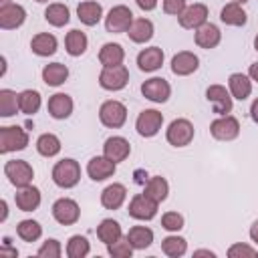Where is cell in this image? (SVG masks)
<instances>
[{"label": "cell", "mask_w": 258, "mask_h": 258, "mask_svg": "<svg viewBox=\"0 0 258 258\" xmlns=\"http://www.w3.org/2000/svg\"><path fill=\"white\" fill-rule=\"evenodd\" d=\"M194 135H196V129H194V123L189 119H173L169 123V127L165 129V139L169 145L173 147H185L194 141Z\"/></svg>", "instance_id": "7a4b0ae2"}, {"label": "cell", "mask_w": 258, "mask_h": 258, "mask_svg": "<svg viewBox=\"0 0 258 258\" xmlns=\"http://www.w3.org/2000/svg\"><path fill=\"white\" fill-rule=\"evenodd\" d=\"M67 79H69V69H67V64H62V62L44 64V69H42V81H44L48 87H60Z\"/></svg>", "instance_id": "836d02e7"}, {"label": "cell", "mask_w": 258, "mask_h": 258, "mask_svg": "<svg viewBox=\"0 0 258 258\" xmlns=\"http://www.w3.org/2000/svg\"><path fill=\"white\" fill-rule=\"evenodd\" d=\"M28 145V133L18 125L0 127V153L22 151Z\"/></svg>", "instance_id": "277c9868"}, {"label": "cell", "mask_w": 258, "mask_h": 258, "mask_svg": "<svg viewBox=\"0 0 258 258\" xmlns=\"http://www.w3.org/2000/svg\"><path fill=\"white\" fill-rule=\"evenodd\" d=\"M129 83V71L125 64L115 67H103L99 73V85L105 91H121Z\"/></svg>", "instance_id": "52a82bcc"}, {"label": "cell", "mask_w": 258, "mask_h": 258, "mask_svg": "<svg viewBox=\"0 0 258 258\" xmlns=\"http://www.w3.org/2000/svg\"><path fill=\"white\" fill-rule=\"evenodd\" d=\"M77 16L85 26H95L103 18V6L95 0H85L77 6Z\"/></svg>", "instance_id": "d4e9b609"}, {"label": "cell", "mask_w": 258, "mask_h": 258, "mask_svg": "<svg viewBox=\"0 0 258 258\" xmlns=\"http://www.w3.org/2000/svg\"><path fill=\"white\" fill-rule=\"evenodd\" d=\"M133 250H135V248L131 246V242L127 240V236H125V238H119L117 242H113V244L107 246V252H109V256H113V258H131Z\"/></svg>", "instance_id": "b9f144b4"}, {"label": "cell", "mask_w": 258, "mask_h": 258, "mask_svg": "<svg viewBox=\"0 0 258 258\" xmlns=\"http://www.w3.org/2000/svg\"><path fill=\"white\" fill-rule=\"evenodd\" d=\"M230 2H238V4H246L248 0H230Z\"/></svg>", "instance_id": "6f0895ef"}, {"label": "cell", "mask_w": 258, "mask_h": 258, "mask_svg": "<svg viewBox=\"0 0 258 258\" xmlns=\"http://www.w3.org/2000/svg\"><path fill=\"white\" fill-rule=\"evenodd\" d=\"M141 95L151 103H165L171 95V87L161 77H151L141 85Z\"/></svg>", "instance_id": "5bb4252c"}, {"label": "cell", "mask_w": 258, "mask_h": 258, "mask_svg": "<svg viewBox=\"0 0 258 258\" xmlns=\"http://www.w3.org/2000/svg\"><path fill=\"white\" fill-rule=\"evenodd\" d=\"M210 133L218 141H232L240 135V121L234 115H220L210 123Z\"/></svg>", "instance_id": "ba28073f"}, {"label": "cell", "mask_w": 258, "mask_h": 258, "mask_svg": "<svg viewBox=\"0 0 258 258\" xmlns=\"http://www.w3.org/2000/svg\"><path fill=\"white\" fill-rule=\"evenodd\" d=\"M248 77H250L252 81L258 83V62H252V64H250V69H248Z\"/></svg>", "instance_id": "f907efd6"}, {"label": "cell", "mask_w": 258, "mask_h": 258, "mask_svg": "<svg viewBox=\"0 0 258 258\" xmlns=\"http://www.w3.org/2000/svg\"><path fill=\"white\" fill-rule=\"evenodd\" d=\"M254 48H256V50H258V34H256V36H254Z\"/></svg>", "instance_id": "9f6ffc18"}, {"label": "cell", "mask_w": 258, "mask_h": 258, "mask_svg": "<svg viewBox=\"0 0 258 258\" xmlns=\"http://www.w3.org/2000/svg\"><path fill=\"white\" fill-rule=\"evenodd\" d=\"M89 252H91V244L85 236L75 234L69 238V242H67V256L69 258H85V256H89Z\"/></svg>", "instance_id": "f35d334b"}, {"label": "cell", "mask_w": 258, "mask_h": 258, "mask_svg": "<svg viewBox=\"0 0 258 258\" xmlns=\"http://www.w3.org/2000/svg\"><path fill=\"white\" fill-rule=\"evenodd\" d=\"M127 240L131 242V246L135 250H145L153 242V230L147 226H133L127 232Z\"/></svg>", "instance_id": "e575fe53"}, {"label": "cell", "mask_w": 258, "mask_h": 258, "mask_svg": "<svg viewBox=\"0 0 258 258\" xmlns=\"http://www.w3.org/2000/svg\"><path fill=\"white\" fill-rule=\"evenodd\" d=\"M129 38L137 44H145L153 38V22L149 18H135L133 24L127 30Z\"/></svg>", "instance_id": "83f0119b"}, {"label": "cell", "mask_w": 258, "mask_h": 258, "mask_svg": "<svg viewBox=\"0 0 258 258\" xmlns=\"http://www.w3.org/2000/svg\"><path fill=\"white\" fill-rule=\"evenodd\" d=\"M135 4H137L141 10L149 12V10H155V6H157V0H135Z\"/></svg>", "instance_id": "7dc6e473"}, {"label": "cell", "mask_w": 258, "mask_h": 258, "mask_svg": "<svg viewBox=\"0 0 258 258\" xmlns=\"http://www.w3.org/2000/svg\"><path fill=\"white\" fill-rule=\"evenodd\" d=\"M0 254H10V256H18V250H16V248H8V246H2V248H0Z\"/></svg>", "instance_id": "f5cc1de1"}, {"label": "cell", "mask_w": 258, "mask_h": 258, "mask_svg": "<svg viewBox=\"0 0 258 258\" xmlns=\"http://www.w3.org/2000/svg\"><path fill=\"white\" fill-rule=\"evenodd\" d=\"M127 200V187L123 183H109L101 191V204L107 210H119Z\"/></svg>", "instance_id": "7402d4cb"}, {"label": "cell", "mask_w": 258, "mask_h": 258, "mask_svg": "<svg viewBox=\"0 0 258 258\" xmlns=\"http://www.w3.org/2000/svg\"><path fill=\"white\" fill-rule=\"evenodd\" d=\"M60 254H62V246H60V242L54 240V238L44 240L42 246L36 250V256H40V258H58Z\"/></svg>", "instance_id": "7bdbcfd3"}, {"label": "cell", "mask_w": 258, "mask_h": 258, "mask_svg": "<svg viewBox=\"0 0 258 258\" xmlns=\"http://www.w3.org/2000/svg\"><path fill=\"white\" fill-rule=\"evenodd\" d=\"M228 91H230V95L234 99L244 101L252 93V79L248 75H244V73H232L228 77Z\"/></svg>", "instance_id": "cb8c5ba5"}, {"label": "cell", "mask_w": 258, "mask_h": 258, "mask_svg": "<svg viewBox=\"0 0 258 258\" xmlns=\"http://www.w3.org/2000/svg\"><path fill=\"white\" fill-rule=\"evenodd\" d=\"M250 117H252V121L254 123H258V97L252 101V105H250Z\"/></svg>", "instance_id": "681fc988"}, {"label": "cell", "mask_w": 258, "mask_h": 258, "mask_svg": "<svg viewBox=\"0 0 258 258\" xmlns=\"http://www.w3.org/2000/svg\"><path fill=\"white\" fill-rule=\"evenodd\" d=\"M129 153H131V145H129V141H127L125 137H121V135H113V137L105 139V143H103V155L109 157V159L115 161V163L125 161V159L129 157Z\"/></svg>", "instance_id": "2e32d148"}, {"label": "cell", "mask_w": 258, "mask_h": 258, "mask_svg": "<svg viewBox=\"0 0 258 258\" xmlns=\"http://www.w3.org/2000/svg\"><path fill=\"white\" fill-rule=\"evenodd\" d=\"M200 67V58L198 54L189 52V50H181L177 54H173L171 58V73L177 77H187L191 73H196Z\"/></svg>", "instance_id": "e0dca14e"}, {"label": "cell", "mask_w": 258, "mask_h": 258, "mask_svg": "<svg viewBox=\"0 0 258 258\" xmlns=\"http://www.w3.org/2000/svg\"><path fill=\"white\" fill-rule=\"evenodd\" d=\"M0 210H2L0 222H6V218H8V204H6V200H2V202H0Z\"/></svg>", "instance_id": "816d5d0a"}, {"label": "cell", "mask_w": 258, "mask_h": 258, "mask_svg": "<svg viewBox=\"0 0 258 258\" xmlns=\"http://www.w3.org/2000/svg\"><path fill=\"white\" fill-rule=\"evenodd\" d=\"M133 20L135 18H133L131 8L125 6V4H117V6H113L107 12V16H105V28L111 34H121V32H127L129 30V26L133 24Z\"/></svg>", "instance_id": "8992f818"}, {"label": "cell", "mask_w": 258, "mask_h": 258, "mask_svg": "<svg viewBox=\"0 0 258 258\" xmlns=\"http://www.w3.org/2000/svg\"><path fill=\"white\" fill-rule=\"evenodd\" d=\"M40 93L34 89H24L22 93H18V105L24 115H34L40 109Z\"/></svg>", "instance_id": "8d00e7d4"}, {"label": "cell", "mask_w": 258, "mask_h": 258, "mask_svg": "<svg viewBox=\"0 0 258 258\" xmlns=\"http://www.w3.org/2000/svg\"><path fill=\"white\" fill-rule=\"evenodd\" d=\"M206 99L212 103L214 107V113L218 115H228L234 107V97L230 95V91L224 87V85H210L206 89Z\"/></svg>", "instance_id": "4fadbf2b"}, {"label": "cell", "mask_w": 258, "mask_h": 258, "mask_svg": "<svg viewBox=\"0 0 258 258\" xmlns=\"http://www.w3.org/2000/svg\"><path fill=\"white\" fill-rule=\"evenodd\" d=\"M52 218L62 226H73L81 218V208L71 198H58L52 204Z\"/></svg>", "instance_id": "8fae6325"}, {"label": "cell", "mask_w": 258, "mask_h": 258, "mask_svg": "<svg viewBox=\"0 0 258 258\" xmlns=\"http://www.w3.org/2000/svg\"><path fill=\"white\" fill-rule=\"evenodd\" d=\"M14 202H16V208L20 212H32L40 206V189L34 187L32 183L26 185V187H18V191L14 196Z\"/></svg>", "instance_id": "603a6c76"}, {"label": "cell", "mask_w": 258, "mask_h": 258, "mask_svg": "<svg viewBox=\"0 0 258 258\" xmlns=\"http://www.w3.org/2000/svg\"><path fill=\"white\" fill-rule=\"evenodd\" d=\"M161 252L169 258H179L187 252V240L177 236V234H171V236H165L161 240Z\"/></svg>", "instance_id": "d590c367"}, {"label": "cell", "mask_w": 258, "mask_h": 258, "mask_svg": "<svg viewBox=\"0 0 258 258\" xmlns=\"http://www.w3.org/2000/svg\"><path fill=\"white\" fill-rule=\"evenodd\" d=\"M97 238H99L105 246H109V244L117 242L119 238H123V230H121V226H119L117 220L105 218V220H101V224L97 226Z\"/></svg>", "instance_id": "4dcf8cb0"}, {"label": "cell", "mask_w": 258, "mask_h": 258, "mask_svg": "<svg viewBox=\"0 0 258 258\" xmlns=\"http://www.w3.org/2000/svg\"><path fill=\"white\" fill-rule=\"evenodd\" d=\"M30 48H32V52L38 54V56H50V54L56 52L58 40H56V36L50 34V32H38V34L32 36Z\"/></svg>", "instance_id": "484cf974"}, {"label": "cell", "mask_w": 258, "mask_h": 258, "mask_svg": "<svg viewBox=\"0 0 258 258\" xmlns=\"http://www.w3.org/2000/svg\"><path fill=\"white\" fill-rule=\"evenodd\" d=\"M125 60V48L119 42H105L99 50V62L103 67H115L123 64Z\"/></svg>", "instance_id": "f1b7e54d"}, {"label": "cell", "mask_w": 258, "mask_h": 258, "mask_svg": "<svg viewBox=\"0 0 258 258\" xmlns=\"http://www.w3.org/2000/svg\"><path fill=\"white\" fill-rule=\"evenodd\" d=\"M157 208H159V204L153 202L151 198H147L145 194H135L127 206V212L131 218L147 222V220H153L157 216Z\"/></svg>", "instance_id": "9c48e42d"}, {"label": "cell", "mask_w": 258, "mask_h": 258, "mask_svg": "<svg viewBox=\"0 0 258 258\" xmlns=\"http://www.w3.org/2000/svg\"><path fill=\"white\" fill-rule=\"evenodd\" d=\"M16 234L18 238H22L24 242H36L42 236V226L36 220H22L16 226Z\"/></svg>", "instance_id": "60d3db41"}, {"label": "cell", "mask_w": 258, "mask_h": 258, "mask_svg": "<svg viewBox=\"0 0 258 258\" xmlns=\"http://www.w3.org/2000/svg\"><path fill=\"white\" fill-rule=\"evenodd\" d=\"M220 20L228 26H244L248 22V14L242 8V4L238 2H228L222 10H220Z\"/></svg>", "instance_id": "4316f807"}, {"label": "cell", "mask_w": 258, "mask_h": 258, "mask_svg": "<svg viewBox=\"0 0 258 258\" xmlns=\"http://www.w3.org/2000/svg\"><path fill=\"white\" fill-rule=\"evenodd\" d=\"M34 2H48V0H34Z\"/></svg>", "instance_id": "680465c9"}, {"label": "cell", "mask_w": 258, "mask_h": 258, "mask_svg": "<svg viewBox=\"0 0 258 258\" xmlns=\"http://www.w3.org/2000/svg\"><path fill=\"white\" fill-rule=\"evenodd\" d=\"M250 240L254 242V244H258V220H254L252 222V226H250Z\"/></svg>", "instance_id": "c3c4849f"}, {"label": "cell", "mask_w": 258, "mask_h": 258, "mask_svg": "<svg viewBox=\"0 0 258 258\" xmlns=\"http://www.w3.org/2000/svg\"><path fill=\"white\" fill-rule=\"evenodd\" d=\"M194 32H196V34H194L196 44H198L200 48H206V50L216 48V46L220 44V40H222V32H220V28H218L216 24H212V22L202 24V26L196 28Z\"/></svg>", "instance_id": "ffe728a7"}, {"label": "cell", "mask_w": 258, "mask_h": 258, "mask_svg": "<svg viewBox=\"0 0 258 258\" xmlns=\"http://www.w3.org/2000/svg\"><path fill=\"white\" fill-rule=\"evenodd\" d=\"M20 111L18 105V95L12 89H2L0 91V117H12Z\"/></svg>", "instance_id": "ab89813d"}, {"label": "cell", "mask_w": 258, "mask_h": 258, "mask_svg": "<svg viewBox=\"0 0 258 258\" xmlns=\"http://www.w3.org/2000/svg\"><path fill=\"white\" fill-rule=\"evenodd\" d=\"M12 4V0H0V8H4V6H10Z\"/></svg>", "instance_id": "11a10c76"}, {"label": "cell", "mask_w": 258, "mask_h": 258, "mask_svg": "<svg viewBox=\"0 0 258 258\" xmlns=\"http://www.w3.org/2000/svg\"><path fill=\"white\" fill-rule=\"evenodd\" d=\"M99 119L105 127L119 129L127 121V107L117 99H109L99 107Z\"/></svg>", "instance_id": "3957f363"}, {"label": "cell", "mask_w": 258, "mask_h": 258, "mask_svg": "<svg viewBox=\"0 0 258 258\" xmlns=\"http://www.w3.org/2000/svg\"><path fill=\"white\" fill-rule=\"evenodd\" d=\"M36 151L42 157H54L60 151V139L54 133H42L36 139Z\"/></svg>", "instance_id": "74e56055"}, {"label": "cell", "mask_w": 258, "mask_h": 258, "mask_svg": "<svg viewBox=\"0 0 258 258\" xmlns=\"http://www.w3.org/2000/svg\"><path fill=\"white\" fill-rule=\"evenodd\" d=\"M187 2L185 0H163V12L171 16H179L185 10Z\"/></svg>", "instance_id": "bcb514c9"}, {"label": "cell", "mask_w": 258, "mask_h": 258, "mask_svg": "<svg viewBox=\"0 0 258 258\" xmlns=\"http://www.w3.org/2000/svg\"><path fill=\"white\" fill-rule=\"evenodd\" d=\"M87 46H89V38H87V34H85L83 30L73 28V30L67 32V36H64V48H67V52H69L71 56H81V54H85Z\"/></svg>", "instance_id": "1f68e13d"}, {"label": "cell", "mask_w": 258, "mask_h": 258, "mask_svg": "<svg viewBox=\"0 0 258 258\" xmlns=\"http://www.w3.org/2000/svg\"><path fill=\"white\" fill-rule=\"evenodd\" d=\"M163 125V115L157 109H145L137 115L135 129L141 137H155Z\"/></svg>", "instance_id": "7c38bea8"}, {"label": "cell", "mask_w": 258, "mask_h": 258, "mask_svg": "<svg viewBox=\"0 0 258 258\" xmlns=\"http://www.w3.org/2000/svg\"><path fill=\"white\" fill-rule=\"evenodd\" d=\"M163 58H165V54L159 46H147L137 54V67L143 73H155L157 69H161Z\"/></svg>", "instance_id": "d6986e66"}, {"label": "cell", "mask_w": 258, "mask_h": 258, "mask_svg": "<svg viewBox=\"0 0 258 258\" xmlns=\"http://www.w3.org/2000/svg\"><path fill=\"white\" fill-rule=\"evenodd\" d=\"M73 107H75V103H73L71 95H67V93H54L48 99V103H46V109H48L52 119H67V117H71Z\"/></svg>", "instance_id": "44dd1931"}, {"label": "cell", "mask_w": 258, "mask_h": 258, "mask_svg": "<svg viewBox=\"0 0 258 258\" xmlns=\"http://www.w3.org/2000/svg\"><path fill=\"white\" fill-rule=\"evenodd\" d=\"M117 171V163L111 161L109 157L105 155H95L89 159L87 163V175L93 179V181H105L109 177H113V173Z\"/></svg>", "instance_id": "9a60e30c"}, {"label": "cell", "mask_w": 258, "mask_h": 258, "mask_svg": "<svg viewBox=\"0 0 258 258\" xmlns=\"http://www.w3.org/2000/svg\"><path fill=\"white\" fill-rule=\"evenodd\" d=\"M143 194H145L147 198H151L153 202L161 204V202H165V200H167L169 183H167V179H165V177H161V175H153V177H149V179L145 181Z\"/></svg>", "instance_id": "f546056e"}, {"label": "cell", "mask_w": 258, "mask_h": 258, "mask_svg": "<svg viewBox=\"0 0 258 258\" xmlns=\"http://www.w3.org/2000/svg\"><path fill=\"white\" fill-rule=\"evenodd\" d=\"M161 228H165L167 232H179L183 228V216L177 212H165L161 216Z\"/></svg>", "instance_id": "ee69618b"}, {"label": "cell", "mask_w": 258, "mask_h": 258, "mask_svg": "<svg viewBox=\"0 0 258 258\" xmlns=\"http://www.w3.org/2000/svg\"><path fill=\"white\" fill-rule=\"evenodd\" d=\"M44 20H46L50 26H56V28L69 24V20H71L69 6H67V4H60V2L48 4L46 10H44Z\"/></svg>", "instance_id": "d6a6232c"}, {"label": "cell", "mask_w": 258, "mask_h": 258, "mask_svg": "<svg viewBox=\"0 0 258 258\" xmlns=\"http://www.w3.org/2000/svg\"><path fill=\"white\" fill-rule=\"evenodd\" d=\"M228 256L230 258H252L256 256V248L250 246V244H242V242H236L228 248Z\"/></svg>", "instance_id": "f6af8a7d"}, {"label": "cell", "mask_w": 258, "mask_h": 258, "mask_svg": "<svg viewBox=\"0 0 258 258\" xmlns=\"http://www.w3.org/2000/svg\"><path fill=\"white\" fill-rule=\"evenodd\" d=\"M194 256H210V258H216V252H212V250H196Z\"/></svg>", "instance_id": "db71d44e"}, {"label": "cell", "mask_w": 258, "mask_h": 258, "mask_svg": "<svg viewBox=\"0 0 258 258\" xmlns=\"http://www.w3.org/2000/svg\"><path fill=\"white\" fill-rule=\"evenodd\" d=\"M26 20V10L20 4H10L0 8V28L2 30H14L18 26H22Z\"/></svg>", "instance_id": "ac0fdd59"}, {"label": "cell", "mask_w": 258, "mask_h": 258, "mask_svg": "<svg viewBox=\"0 0 258 258\" xmlns=\"http://www.w3.org/2000/svg\"><path fill=\"white\" fill-rule=\"evenodd\" d=\"M4 175L8 177V181L14 187H26V185L32 183L34 169L24 159H10V161L4 163Z\"/></svg>", "instance_id": "5b68a950"}, {"label": "cell", "mask_w": 258, "mask_h": 258, "mask_svg": "<svg viewBox=\"0 0 258 258\" xmlns=\"http://www.w3.org/2000/svg\"><path fill=\"white\" fill-rule=\"evenodd\" d=\"M81 179V165L77 159H71V157H64L60 161L54 163L52 167V181L62 187V189H71L79 183Z\"/></svg>", "instance_id": "6da1fadb"}, {"label": "cell", "mask_w": 258, "mask_h": 258, "mask_svg": "<svg viewBox=\"0 0 258 258\" xmlns=\"http://www.w3.org/2000/svg\"><path fill=\"white\" fill-rule=\"evenodd\" d=\"M208 16H210L208 6L202 4V2H194V4H187V6H185V10L177 16V20H179V26H181V28H185V30H196V28H200L202 24L208 22Z\"/></svg>", "instance_id": "30bf717a"}]
</instances>
